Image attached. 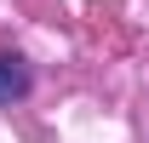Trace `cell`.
<instances>
[{
    "label": "cell",
    "instance_id": "cell-1",
    "mask_svg": "<svg viewBox=\"0 0 149 143\" xmlns=\"http://www.w3.org/2000/svg\"><path fill=\"white\" fill-rule=\"evenodd\" d=\"M23 92H29V69H23V57H6V52H0V103H17Z\"/></svg>",
    "mask_w": 149,
    "mask_h": 143
}]
</instances>
